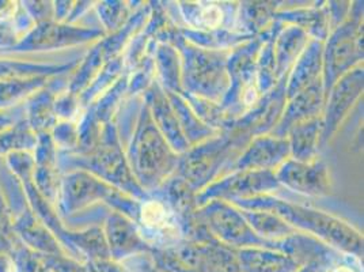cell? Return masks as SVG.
I'll return each instance as SVG.
<instances>
[{
  "instance_id": "obj_1",
  "label": "cell",
  "mask_w": 364,
  "mask_h": 272,
  "mask_svg": "<svg viewBox=\"0 0 364 272\" xmlns=\"http://www.w3.org/2000/svg\"><path fill=\"white\" fill-rule=\"evenodd\" d=\"M141 221L147 227L152 230H170L171 225L167 219L166 210L161 203L156 202H149L144 204L141 210Z\"/></svg>"
},
{
  "instance_id": "obj_2",
  "label": "cell",
  "mask_w": 364,
  "mask_h": 272,
  "mask_svg": "<svg viewBox=\"0 0 364 272\" xmlns=\"http://www.w3.org/2000/svg\"><path fill=\"white\" fill-rule=\"evenodd\" d=\"M220 16L222 13L218 7H208L201 13V19L207 26H216L220 22Z\"/></svg>"
},
{
  "instance_id": "obj_3",
  "label": "cell",
  "mask_w": 364,
  "mask_h": 272,
  "mask_svg": "<svg viewBox=\"0 0 364 272\" xmlns=\"http://www.w3.org/2000/svg\"><path fill=\"white\" fill-rule=\"evenodd\" d=\"M328 272H352L349 268H346V267H337V268H333V270H329Z\"/></svg>"
}]
</instances>
